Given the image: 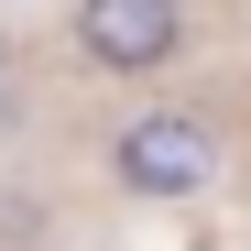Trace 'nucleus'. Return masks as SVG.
<instances>
[{
	"label": "nucleus",
	"mask_w": 251,
	"mask_h": 251,
	"mask_svg": "<svg viewBox=\"0 0 251 251\" xmlns=\"http://www.w3.org/2000/svg\"><path fill=\"white\" fill-rule=\"evenodd\" d=\"M175 33H186L175 0H76V44L99 76H153L175 55Z\"/></svg>",
	"instance_id": "f03ea898"
},
{
	"label": "nucleus",
	"mask_w": 251,
	"mask_h": 251,
	"mask_svg": "<svg viewBox=\"0 0 251 251\" xmlns=\"http://www.w3.org/2000/svg\"><path fill=\"white\" fill-rule=\"evenodd\" d=\"M219 164H229V142L207 131L197 109H142V120H120V142H109V175L131 197H197V186H219Z\"/></svg>",
	"instance_id": "f257e3e1"
}]
</instances>
